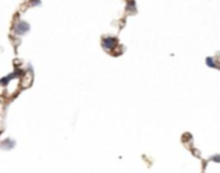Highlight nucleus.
<instances>
[{"label": "nucleus", "mask_w": 220, "mask_h": 173, "mask_svg": "<svg viewBox=\"0 0 220 173\" xmlns=\"http://www.w3.org/2000/svg\"><path fill=\"white\" fill-rule=\"evenodd\" d=\"M28 31H30V25L25 21H20L17 23V26L14 27V33L16 35H25Z\"/></svg>", "instance_id": "obj_1"}, {"label": "nucleus", "mask_w": 220, "mask_h": 173, "mask_svg": "<svg viewBox=\"0 0 220 173\" xmlns=\"http://www.w3.org/2000/svg\"><path fill=\"white\" fill-rule=\"evenodd\" d=\"M14 145H16V142H14L13 140H11V138H7V140L3 141V147L7 149V150H11V149H13Z\"/></svg>", "instance_id": "obj_3"}, {"label": "nucleus", "mask_w": 220, "mask_h": 173, "mask_svg": "<svg viewBox=\"0 0 220 173\" xmlns=\"http://www.w3.org/2000/svg\"><path fill=\"white\" fill-rule=\"evenodd\" d=\"M126 9L127 11H131V12L135 11V2H134V0H129L127 4H126Z\"/></svg>", "instance_id": "obj_5"}, {"label": "nucleus", "mask_w": 220, "mask_h": 173, "mask_svg": "<svg viewBox=\"0 0 220 173\" xmlns=\"http://www.w3.org/2000/svg\"><path fill=\"white\" fill-rule=\"evenodd\" d=\"M211 160H214V162L219 163V162H220V155H215L214 158H211Z\"/></svg>", "instance_id": "obj_8"}, {"label": "nucleus", "mask_w": 220, "mask_h": 173, "mask_svg": "<svg viewBox=\"0 0 220 173\" xmlns=\"http://www.w3.org/2000/svg\"><path fill=\"white\" fill-rule=\"evenodd\" d=\"M40 4H41V2H40V0H32L31 5H40Z\"/></svg>", "instance_id": "obj_7"}, {"label": "nucleus", "mask_w": 220, "mask_h": 173, "mask_svg": "<svg viewBox=\"0 0 220 173\" xmlns=\"http://www.w3.org/2000/svg\"><path fill=\"white\" fill-rule=\"evenodd\" d=\"M102 45H103L104 50H112L117 45V38H115V37H104L103 41H102Z\"/></svg>", "instance_id": "obj_2"}, {"label": "nucleus", "mask_w": 220, "mask_h": 173, "mask_svg": "<svg viewBox=\"0 0 220 173\" xmlns=\"http://www.w3.org/2000/svg\"><path fill=\"white\" fill-rule=\"evenodd\" d=\"M206 64L209 67H212V68H218V65L215 64V62H214L212 58H206Z\"/></svg>", "instance_id": "obj_6"}, {"label": "nucleus", "mask_w": 220, "mask_h": 173, "mask_svg": "<svg viewBox=\"0 0 220 173\" xmlns=\"http://www.w3.org/2000/svg\"><path fill=\"white\" fill-rule=\"evenodd\" d=\"M12 78H14L13 73H12V74H9V76H7V77H4V78H2V80H0V85H2V86H7V85H8V82H9V81H11Z\"/></svg>", "instance_id": "obj_4"}]
</instances>
